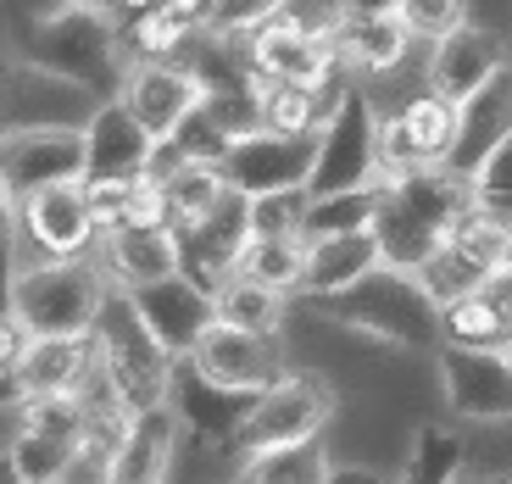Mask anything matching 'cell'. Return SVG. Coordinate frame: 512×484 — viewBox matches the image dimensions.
<instances>
[{
  "mask_svg": "<svg viewBox=\"0 0 512 484\" xmlns=\"http://www.w3.org/2000/svg\"><path fill=\"white\" fill-rule=\"evenodd\" d=\"M17 67L28 73H45L67 90H78L84 101H112L123 90L128 56H123V28L112 12H95V6H62L56 0L51 12H34L17 28Z\"/></svg>",
  "mask_w": 512,
  "mask_h": 484,
  "instance_id": "6da1fadb",
  "label": "cell"
},
{
  "mask_svg": "<svg viewBox=\"0 0 512 484\" xmlns=\"http://www.w3.org/2000/svg\"><path fill=\"white\" fill-rule=\"evenodd\" d=\"M295 312H307L323 329L362 340L373 351H423V357L440 351V301L423 290L418 273L401 268L368 273L357 290L329 295V301H295Z\"/></svg>",
  "mask_w": 512,
  "mask_h": 484,
  "instance_id": "7a4b0ae2",
  "label": "cell"
},
{
  "mask_svg": "<svg viewBox=\"0 0 512 484\" xmlns=\"http://www.w3.org/2000/svg\"><path fill=\"white\" fill-rule=\"evenodd\" d=\"M468 206H474L468 179L451 173V167H429V173H412V179L379 184L373 240H379L384 268L418 273L423 262L451 240V229L468 217Z\"/></svg>",
  "mask_w": 512,
  "mask_h": 484,
  "instance_id": "3957f363",
  "label": "cell"
},
{
  "mask_svg": "<svg viewBox=\"0 0 512 484\" xmlns=\"http://www.w3.org/2000/svg\"><path fill=\"white\" fill-rule=\"evenodd\" d=\"M340 418V390L323 368H284L268 390L251 401L245 423L234 429L229 451H223V473L234 462L256 457V451H279V446H301V440H318L334 429Z\"/></svg>",
  "mask_w": 512,
  "mask_h": 484,
  "instance_id": "277c9868",
  "label": "cell"
},
{
  "mask_svg": "<svg viewBox=\"0 0 512 484\" xmlns=\"http://www.w3.org/2000/svg\"><path fill=\"white\" fill-rule=\"evenodd\" d=\"M112 295V279L101 273L95 256H73V262H23L6 295V312L39 334H90L101 323V306Z\"/></svg>",
  "mask_w": 512,
  "mask_h": 484,
  "instance_id": "5b68a950",
  "label": "cell"
},
{
  "mask_svg": "<svg viewBox=\"0 0 512 484\" xmlns=\"http://www.w3.org/2000/svg\"><path fill=\"white\" fill-rule=\"evenodd\" d=\"M95 345H101L106 384L117 390V401H123L134 418H140V412L167 407V390H173V368H179V362L167 357L162 340L145 329L140 306H134V295H128V290L106 295L101 323H95Z\"/></svg>",
  "mask_w": 512,
  "mask_h": 484,
  "instance_id": "8992f818",
  "label": "cell"
},
{
  "mask_svg": "<svg viewBox=\"0 0 512 484\" xmlns=\"http://www.w3.org/2000/svg\"><path fill=\"white\" fill-rule=\"evenodd\" d=\"M245 67H251L256 84H307V90H329L340 73V56H334V17L307 12L301 0L284 6L279 17H268L262 28L240 39Z\"/></svg>",
  "mask_w": 512,
  "mask_h": 484,
  "instance_id": "52a82bcc",
  "label": "cell"
},
{
  "mask_svg": "<svg viewBox=\"0 0 512 484\" xmlns=\"http://www.w3.org/2000/svg\"><path fill=\"white\" fill-rule=\"evenodd\" d=\"M379 145H384V112L357 78H346V90L323 117L318 140H312V195L334 190H373L379 184Z\"/></svg>",
  "mask_w": 512,
  "mask_h": 484,
  "instance_id": "ba28073f",
  "label": "cell"
},
{
  "mask_svg": "<svg viewBox=\"0 0 512 484\" xmlns=\"http://www.w3.org/2000/svg\"><path fill=\"white\" fill-rule=\"evenodd\" d=\"M451 145H457V106L418 84V90H407L396 106H384L379 184L412 179V173H429V167H446Z\"/></svg>",
  "mask_w": 512,
  "mask_h": 484,
  "instance_id": "9c48e42d",
  "label": "cell"
},
{
  "mask_svg": "<svg viewBox=\"0 0 512 484\" xmlns=\"http://www.w3.org/2000/svg\"><path fill=\"white\" fill-rule=\"evenodd\" d=\"M84 179V123H6L0 128V190L12 201Z\"/></svg>",
  "mask_w": 512,
  "mask_h": 484,
  "instance_id": "30bf717a",
  "label": "cell"
},
{
  "mask_svg": "<svg viewBox=\"0 0 512 484\" xmlns=\"http://www.w3.org/2000/svg\"><path fill=\"white\" fill-rule=\"evenodd\" d=\"M435 384L440 407L457 429H490L512 423V351H462L440 345L435 351Z\"/></svg>",
  "mask_w": 512,
  "mask_h": 484,
  "instance_id": "8fae6325",
  "label": "cell"
},
{
  "mask_svg": "<svg viewBox=\"0 0 512 484\" xmlns=\"http://www.w3.org/2000/svg\"><path fill=\"white\" fill-rule=\"evenodd\" d=\"M507 62H512V45H507L501 28L462 23V28H451L446 39L429 45V56H423V90H435L440 101L462 106L479 84H490Z\"/></svg>",
  "mask_w": 512,
  "mask_h": 484,
  "instance_id": "7c38bea8",
  "label": "cell"
},
{
  "mask_svg": "<svg viewBox=\"0 0 512 484\" xmlns=\"http://www.w3.org/2000/svg\"><path fill=\"white\" fill-rule=\"evenodd\" d=\"M17 229L34 256L28 262H73V256H95V217L84 201V179L78 184H51V190L17 201Z\"/></svg>",
  "mask_w": 512,
  "mask_h": 484,
  "instance_id": "4fadbf2b",
  "label": "cell"
},
{
  "mask_svg": "<svg viewBox=\"0 0 512 484\" xmlns=\"http://www.w3.org/2000/svg\"><path fill=\"white\" fill-rule=\"evenodd\" d=\"M117 101L134 112V123H140L156 145H162L195 117V106L206 101V84L195 78V67H184V62H128Z\"/></svg>",
  "mask_w": 512,
  "mask_h": 484,
  "instance_id": "5bb4252c",
  "label": "cell"
},
{
  "mask_svg": "<svg viewBox=\"0 0 512 484\" xmlns=\"http://www.w3.org/2000/svg\"><path fill=\"white\" fill-rule=\"evenodd\" d=\"M251 401H256L251 390H223V384H212L190 357L173 368V390H167V412L179 418L184 440H195L206 457H218V462L229 451L234 429L245 423V412H251Z\"/></svg>",
  "mask_w": 512,
  "mask_h": 484,
  "instance_id": "9a60e30c",
  "label": "cell"
},
{
  "mask_svg": "<svg viewBox=\"0 0 512 484\" xmlns=\"http://www.w3.org/2000/svg\"><path fill=\"white\" fill-rule=\"evenodd\" d=\"M190 362L223 390H251L262 395L284 368H290V340L284 334H245L229 323H212L201 334V345L190 351Z\"/></svg>",
  "mask_w": 512,
  "mask_h": 484,
  "instance_id": "2e32d148",
  "label": "cell"
},
{
  "mask_svg": "<svg viewBox=\"0 0 512 484\" xmlns=\"http://www.w3.org/2000/svg\"><path fill=\"white\" fill-rule=\"evenodd\" d=\"M218 167H223V179H229V190L245 195V201L273 195V190H307L312 140H284V134L256 128V134H245V140L223 145Z\"/></svg>",
  "mask_w": 512,
  "mask_h": 484,
  "instance_id": "e0dca14e",
  "label": "cell"
},
{
  "mask_svg": "<svg viewBox=\"0 0 512 484\" xmlns=\"http://www.w3.org/2000/svg\"><path fill=\"white\" fill-rule=\"evenodd\" d=\"M179 234V256H184V273H190L201 290H218L245 256V240H251V201L245 195H223L218 206L195 223H184Z\"/></svg>",
  "mask_w": 512,
  "mask_h": 484,
  "instance_id": "ac0fdd59",
  "label": "cell"
},
{
  "mask_svg": "<svg viewBox=\"0 0 512 484\" xmlns=\"http://www.w3.org/2000/svg\"><path fill=\"white\" fill-rule=\"evenodd\" d=\"M134 295V306H140L145 329L162 340V351L173 362H184L201 345V334L218 323V306H212V290H201V284L190 279V273H173V279L162 284H145V290H128Z\"/></svg>",
  "mask_w": 512,
  "mask_h": 484,
  "instance_id": "d6986e66",
  "label": "cell"
},
{
  "mask_svg": "<svg viewBox=\"0 0 512 484\" xmlns=\"http://www.w3.org/2000/svg\"><path fill=\"white\" fill-rule=\"evenodd\" d=\"M418 39L401 17H334V56H340V73L357 78L362 90L373 84H390L401 67L412 62Z\"/></svg>",
  "mask_w": 512,
  "mask_h": 484,
  "instance_id": "ffe728a7",
  "label": "cell"
},
{
  "mask_svg": "<svg viewBox=\"0 0 512 484\" xmlns=\"http://www.w3.org/2000/svg\"><path fill=\"white\" fill-rule=\"evenodd\" d=\"M156 140L134 123L123 101H95L84 117V179H145L151 173Z\"/></svg>",
  "mask_w": 512,
  "mask_h": 484,
  "instance_id": "44dd1931",
  "label": "cell"
},
{
  "mask_svg": "<svg viewBox=\"0 0 512 484\" xmlns=\"http://www.w3.org/2000/svg\"><path fill=\"white\" fill-rule=\"evenodd\" d=\"M95 368H101L95 329L90 334H39V340H28L12 379L23 401L28 395H78L95 379Z\"/></svg>",
  "mask_w": 512,
  "mask_h": 484,
  "instance_id": "7402d4cb",
  "label": "cell"
},
{
  "mask_svg": "<svg viewBox=\"0 0 512 484\" xmlns=\"http://www.w3.org/2000/svg\"><path fill=\"white\" fill-rule=\"evenodd\" d=\"M95 262L112 279V290H145L173 273H184L179 234L173 229H117L95 240Z\"/></svg>",
  "mask_w": 512,
  "mask_h": 484,
  "instance_id": "603a6c76",
  "label": "cell"
},
{
  "mask_svg": "<svg viewBox=\"0 0 512 484\" xmlns=\"http://www.w3.org/2000/svg\"><path fill=\"white\" fill-rule=\"evenodd\" d=\"M507 140H512V62L457 106V145H451L446 167L468 179V173Z\"/></svg>",
  "mask_w": 512,
  "mask_h": 484,
  "instance_id": "cb8c5ba5",
  "label": "cell"
},
{
  "mask_svg": "<svg viewBox=\"0 0 512 484\" xmlns=\"http://www.w3.org/2000/svg\"><path fill=\"white\" fill-rule=\"evenodd\" d=\"M379 268H384V256H379L373 229L318 240V245H307V268H301V290H295V301H329V295H346Z\"/></svg>",
  "mask_w": 512,
  "mask_h": 484,
  "instance_id": "d4e9b609",
  "label": "cell"
},
{
  "mask_svg": "<svg viewBox=\"0 0 512 484\" xmlns=\"http://www.w3.org/2000/svg\"><path fill=\"white\" fill-rule=\"evenodd\" d=\"M346 90V78H334L329 90H307V84H262V128L284 134V140H318L323 117L334 112Z\"/></svg>",
  "mask_w": 512,
  "mask_h": 484,
  "instance_id": "484cf974",
  "label": "cell"
},
{
  "mask_svg": "<svg viewBox=\"0 0 512 484\" xmlns=\"http://www.w3.org/2000/svg\"><path fill=\"white\" fill-rule=\"evenodd\" d=\"M212 306H218V323H229V329H245V334H279L284 323H290L295 301L279 290H268V284L245 279V273H229V279L212 290Z\"/></svg>",
  "mask_w": 512,
  "mask_h": 484,
  "instance_id": "4316f807",
  "label": "cell"
},
{
  "mask_svg": "<svg viewBox=\"0 0 512 484\" xmlns=\"http://www.w3.org/2000/svg\"><path fill=\"white\" fill-rule=\"evenodd\" d=\"M117 28H123V56L128 62H179V56L190 51V39L201 34V23L184 17V12H173L167 0H156L151 12L128 17V23H117Z\"/></svg>",
  "mask_w": 512,
  "mask_h": 484,
  "instance_id": "83f0119b",
  "label": "cell"
},
{
  "mask_svg": "<svg viewBox=\"0 0 512 484\" xmlns=\"http://www.w3.org/2000/svg\"><path fill=\"white\" fill-rule=\"evenodd\" d=\"M440 345H462V351H507V312L490 301V290L462 295V301L440 306Z\"/></svg>",
  "mask_w": 512,
  "mask_h": 484,
  "instance_id": "f1b7e54d",
  "label": "cell"
},
{
  "mask_svg": "<svg viewBox=\"0 0 512 484\" xmlns=\"http://www.w3.org/2000/svg\"><path fill=\"white\" fill-rule=\"evenodd\" d=\"M301 268H307V240H301V234H251L234 273H245V279L268 284V290H279V295L295 301V290H301Z\"/></svg>",
  "mask_w": 512,
  "mask_h": 484,
  "instance_id": "f546056e",
  "label": "cell"
},
{
  "mask_svg": "<svg viewBox=\"0 0 512 484\" xmlns=\"http://www.w3.org/2000/svg\"><path fill=\"white\" fill-rule=\"evenodd\" d=\"M379 217V184L373 190H334V195H307V212H301V240L318 245L334 234H362L373 229Z\"/></svg>",
  "mask_w": 512,
  "mask_h": 484,
  "instance_id": "4dcf8cb0",
  "label": "cell"
},
{
  "mask_svg": "<svg viewBox=\"0 0 512 484\" xmlns=\"http://www.w3.org/2000/svg\"><path fill=\"white\" fill-rule=\"evenodd\" d=\"M162 190H167V206H173V229H184V223L206 217L223 195H229V179H223L218 162H184L179 173L162 179Z\"/></svg>",
  "mask_w": 512,
  "mask_h": 484,
  "instance_id": "1f68e13d",
  "label": "cell"
},
{
  "mask_svg": "<svg viewBox=\"0 0 512 484\" xmlns=\"http://www.w3.org/2000/svg\"><path fill=\"white\" fill-rule=\"evenodd\" d=\"M468 195H474V212H485V217H496L501 229H512V140L496 145L468 173Z\"/></svg>",
  "mask_w": 512,
  "mask_h": 484,
  "instance_id": "d6a6232c",
  "label": "cell"
},
{
  "mask_svg": "<svg viewBox=\"0 0 512 484\" xmlns=\"http://www.w3.org/2000/svg\"><path fill=\"white\" fill-rule=\"evenodd\" d=\"M12 468L23 473V484H56L73 457V440H56V434H34V429H17L12 446H6Z\"/></svg>",
  "mask_w": 512,
  "mask_h": 484,
  "instance_id": "836d02e7",
  "label": "cell"
},
{
  "mask_svg": "<svg viewBox=\"0 0 512 484\" xmlns=\"http://www.w3.org/2000/svg\"><path fill=\"white\" fill-rule=\"evenodd\" d=\"M418 279H423V290L435 295L440 306H451V301H462V295H474V290H485V279L490 273L485 268H474L462 251H451V245H440L429 262L418 268Z\"/></svg>",
  "mask_w": 512,
  "mask_h": 484,
  "instance_id": "e575fe53",
  "label": "cell"
},
{
  "mask_svg": "<svg viewBox=\"0 0 512 484\" xmlns=\"http://www.w3.org/2000/svg\"><path fill=\"white\" fill-rule=\"evenodd\" d=\"M446 245H451V251H462L474 268L496 273V268H501V245H507V229H501L496 217H485V212H474V206H468V217L451 229Z\"/></svg>",
  "mask_w": 512,
  "mask_h": 484,
  "instance_id": "d590c367",
  "label": "cell"
},
{
  "mask_svg": "<svg viewBox=\"0 0 512 484\" xmlns=\"http://www.w3.org/2000/svg\"><path fill=\"white\" fill-rule=\"evenodd\" d=\"M284 6H295V0H212L201 28L218 34V39H245L251 28H262L268 17H279Z\"/></svg>",
  "mask_w": 512,
  "mask_h": 484,
  "instance_id": "8d00e7d4",
  "label": "cell"
},
{
  "mask_svg": "<svg viewBox=\"0 0 512 484\" xmlns=\"http://www.w3.org/2000/svg\"><path fill=\"white\" fill-rule=\"evenodd\" d=\"M401 23L412 28L418 45H435L451 28L468 23V0H401Z\"/></svg>",
  "mask_w": 512,
  "mask_h": 484,
  "instance_id": "74e56055",
  "label": "cell"
},
{
  "mask_svg": "<svg viewBox=\"0 0 512 484\" xmlns=\"http://www.w3.org/2000/svg\"><path fill=\"white\" fill-rule=\"evenodd\" d=\"M312 190H273L251 201V234H301V212H307Z\"/></svg>",
  "mask_w": 512,
  "mask_h": 484,
  "instance_id": "f35d334b",
  "label": "cell"
},
{
  "mask_svg": "<svg viewBox=\"0 0 512 484\" xmlns=\"http://www.w3.org/2000/svg\"><path fill=\"white\" fill-rule=\"evenodd\" d=\"M128 190H134L128 179H84V201H90V217H95V240L123 229Z\"/></svg>",
  "mask_w": 512,
  "mask_h": 484,
  "instance_id": "ab89813d",
  "label": "cell"
},
{
  "mask_svg": "<svg viewBox=\"0 0 512 484\" xmlns=\"http://www.w3.org/2000/svg\"><path fill=\"white\" fill-rule=\"evenodd\" d=\"M123 229H173V206H167V190L156 179H134Z\"/></svg>",
  "mask_w": 512,
  "mask_h": 484,
  "instance_id": "60d3db41",
  "label": "cell"
},
{
  "mask_svg": "<svg viewBox=\"0 0 512 484\" xmlns=\"http://www.w3.org/2000/svg\"><path fill=\"white\" fill-rule=\"evenodd\" d=\"M56 484H117V451L90 446V440H78Z\"/></svg>",
  "mask_w": 512,
  "mask_h": 484,
  "instance_id": "b9f144b4",
  "label": "cell"
},
{
  "mask_svg": "<svg viewBox=\"0 0 512 484\" xmlns=\"http://www.w3.org/2000/svg\"><path fill=\"white\" fill-rule=\"evenodd\" d=\"M23 351H28V329L6 312V306H0V379H12V373H17Z\"/></svg>",
  "mask_w": 512,
  "mask_h": 484,
  "instance_id": "7bdbcfd3",
  "label": "cell"
},
{
  "mask_svg": "<svg viewBox=\"0 0 512 484\" xmlns=\"http://www.w3.org/2000/svg\"><path fill=\"white\" fill-rule=\"evenodd\" d=\"M329 484H396V468H379V462H340V457H334Z\"/></svg>",
  "mask_w": 512,
  "mask_h": 484,
  "instance_id": "ee69618b",
  "label": "cell"
},
{
  "mask_svg": "<svg viewBox=\"0 0 512 484\" xmlns=\"http://www.w3.org/2000/svg\"><path fill=\"white\" fill-rule=\"evenodd\" d=\"M334 17H401V0H334Z\"/></svg>",
  "mask_w": 512,
  "mask_h": 484,
  "instance_id": "f6af8a7d",
  "label": "cell"
},
{
  "mask_svg": "<svg viewBox=\"0 0 512 484\" xmlns=\"http://www.w3.org/2000/svg\"><path fill=\"white\" fill-rule=\"evenodd\" d=\"M156 0H112V17L117 23H128V17H140V12H151Z\"/></svg>",
  "mask_w": 512,
  "mask_h": 484,
  "instance_id": "bcb514c9",
  "label": "cell"
},
{
  "mask_svg": "<svg viewBox=\"0 0 512 484\" xmlns=\"http://www.w3.org/2000/svg\"><path fill=\"white\" fill-rule=\"evenodd\" d=\"M167 6L184 12V17H195V23H206V6H212V0H167Z\"/></svg>",
  "mask_w": 512,
  "mask_h": 484,
  "instance_id": "7dc6e473",
  "label": "cell"
},
{
  "mask_svg": "<svg viewBox=\"0 0 512 484\" xmlns=\"http://www.w3.org/2000/svg\"><path fill=\"white\" fill-rule=\"evenodd\" d=\"M0 484H23V473L12 468V457H6V451H0Z\"/></svg>",
  "mask_w": 512,
  "mask_h": 484,
  "instance_id": "c3c4849f",
  "label": "cell"
},
{
  "mask_svg": "<svg viewBox=\"0 0 512 484\" xmlns=\"http://www.w3.org/2000/svg\"><path fill=\"white\" fill-rule=\"evenodd\" d=\"M496 273H507V279H512V229H507V245H501V268Z\"/></svg>",
  "mask_w": 512,
  "mask_h": 484,
  "instance_id": "681fc988",
  "label": "cell"
},
{
  "mask_svg": "<svg viewBox=\"0 0 512 484\" xmlns=\"http://www.w3.org/2000/svg\"><path fill=\"white\" fill-rule=\"evenodd\" d=\"M62 6H95V12H112V0H62Z\"/></svg>",
  "mask_w": 512,
  "mask_h": 484,
  "instance_id": "f907efd6",
  "label": "cell"
},
{
  "mask_svg": "<svg viewBox=\"0 0 512 484\" xmlns=\"http://www.w3.org/2000/svg\"><path fill=\"white\" fill-rule=\"evenodd\" d=\"M474 484H512V473H496V479H474Z\"/></svg>",
  "mask_w": 512,
  "mask_h": 484,
  "instance_id": "816d5d0a",
  "label": "cell"
},
{
  "mask_svg": "<svg viewBox=\"0 0 512 484\" xmlns=\"http://www.w3.org/2000/svg\"><path fill=\"white\" fill-rule=\"evenodd\" d=\"M507 351H512V318H507Z\"/></svg>",
  "mask_w": 512,
  "mask_h": 484,
  "instance_id": "f5cc1de1",
  "label": "cell"
}]
</instances>
